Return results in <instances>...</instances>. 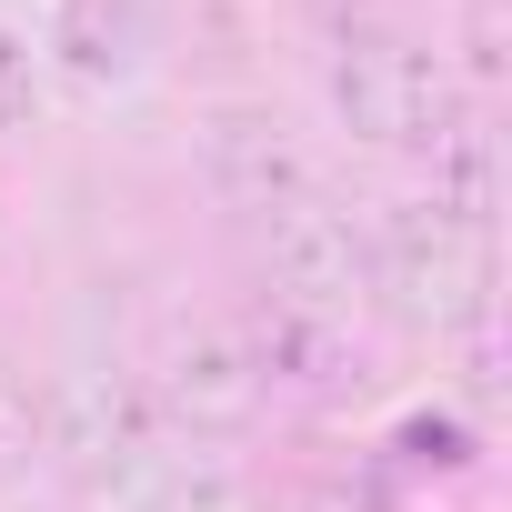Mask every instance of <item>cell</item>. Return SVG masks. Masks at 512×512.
I'll return each mask as SVG.
<instances>
[{
	"mask_svg": "<svg viewBox=\"0 0 512 512\" xmlns=\"http://www.w3.org/2000/svg\"><path fill=\"white\" fill-rule=\"evenodd\" d=\"M372 292L412 332H482L492 322V251H482V231L412 201L372 231Z\"/></svg>",
	"mask_w": 512,
	"mask_h": 512,
	"instance_id": "obj_1",
	"label": "cell"
},
{
	"mask_svg": "<svg viewBox=\"0 0 512 512\" xmlns=\"http://www.w3.org/2000/svg\"><path fill=\"white\" fill-rule=\"evenodd\" d=\"M332 111H342V131L372 141V151H432V141L462 131L452 71H442L422 41H392V31L342 41V61H332Z\"/></svg>",
	"mask_w": 512,
	"mask_h": 512,
	"instance_id": "obj_2",
	"label": "cell"
},
{
	"mask_svg": "<svg viewBox=\"0 0 512 512\" xmlns=\"http://www.w3.org/2000/svg\"><path fill=\"white\" fill-rule=\"evenodd\" d=\"M262 282L292 312H352L372 292V231L332 201H282L262 221Z\"/></svg>",
	"mask_w": 512,
	"mask_h": 512,
	"instance_id": "obj_3",
	"label": "cell"
},
{
	"mask_svg": "<svg viewBox=\"0 0 512 512\" xmlns=\"http://www.w3.org/2000/svg\"><path fill=\"white\" fill-rule=\"evenodd\" d=\"M51 452L81 482H141L151 452H161V402L121 372H81V382L51 392Z\"/></svg>",
	"mask_w": 512,
	"mask_h": 512,
	"instance_id": "obj_4",
	"label": "cell"
},
{
	"mask_svg": "<svg viewBox=\"0 0 512 512\" xmlns=\"http://www.w3.org/2000/svg\"><path fill=\"white\" fill-rule=\"evenodd\" d=\"M151 402L171 422H191V432H251L262 402H272V382H262V362H251L241 322H191V332H171Z\"/></svg>",
	"mask_w": 512,
	"mask_h": 512,
	"instance_id": "obj_5",
	"label": "cell"
},
{
	"mask_svg": "<svg viewBox=\"0 0 512 512\" xmlns=\"http://www.w3.org/2000/svg\"><path fill=\"white\" fill-rule=\"evenodd\" d=\"M201 181L251 211V221H272L282 201H312V151L292 141L282 111H211L201 121Z\"/></svg>",
	"mask_w": 512,
	"mask_h": 512,
	"instance_id": "obj_6",
	"label": "cell"
},
{
	"mask_svg": "<svg viewBox=\"0 0 512 512\" xmlns=\"http://www.w3.org/2000/svg\"><path fill=\"white\" fill-rule=\"evenodd\" d=\"M241 342H251V362H262V382H272V392H312V402H332V392H352V382H362V342H352V322H342V312L262 302V312L241 322Z\"/></svg>",
	"mask_w": 512,
	"mask_h": 512,
	"instance_id": "obj_7",
	"label": "cell"
},
{
	"mask_svg": "<svg viewBox=\"0 0 512 512\" xmlns=\"http://www.w3.org/2000/svg\"><path fill=\"white\" fill-rule=\"evenodd\" d=\"M151 51H161V11H151V0H51V61L81 91L141 81Z\"/></svg>",
	"mask_w": 512,
	"mask_h": 512,
	"instance_id": "obj_8",
	"label": "cell"
},
{
	"mask_svg": "<svg viewBox=\"0 0 512 512\" xmlns=\"http://www.w3.org/2000/svg\"><path fill=\"white\" fill-rule=\"evenodd\" d=\"M422 211H442V221H462V231L492 221V151H482V131L432 141V201H422Z\"/></svg>",
	"mask_w": 512,
	"mask_h": 512,
	"instance_id": "obj_9",
	"label": "cell"
},
{
	"mask_svg": "<svg viewBox=\"0 0 512 512\" xmlns=\"http://www.w3.org/2000/svg\"><path fill=\"white\" fill-rule=\"evenodd\" d=\"M31 462H51V392L21 362H0V482H21Z\"/></svg>",
	"mask_w": 512,
	"mask_h": 512,
	"instance_id": "obj_10",
	"label": "cell"
},
{
	"mask_svg": "<svg viewBox=\"0 0 512 512\" xmlns=\"http://www.w3.org/2000/svg\"><path fill=\"white\" fill-rule=\"evenodd\" d=\"M131 512H251V502H241V482L221 462H181V472H141Z\"/></svg>",
	"mask_w": 512,
	"mask_h": 512,
	"instance_id": "obj_11",
	"label": "cell"
},
{
	"mask_svg": "<svg viewBox=\"0 0 512 512\" xmlns=\"http://www.w3.org/2000/svg\"><path fill=\"white\" fill-rule=\"evenodd\" d=\"M31 111H41L31 51H21V31H11V21H0V141H11V131H31Z\"/></svg>",
	"mask_w": 512,
	"mask_h": 512,
	"instance_id": "obj_12",
	"label": "cell"
},
{
	"mask_svg": "<svg viewBox=\"0 0 512 512\" xmlns=\"http://www.w3.org/2000/svg\"><path fill=\"white\" fill-rule=\"evenodd\" d=\"M402 452H412V462H462V422L412 412V422H402Z\"/></svg>",
	"mask_w": 512,
	"mask_h": 512,
	"instance_id": "obj_13",
	"label": "cell"
},
{
	"mask_svg": "<svg viewBox=\"0 0 512 512\" xmlns=\"http://www.w3.org/2000/svg\"><path fill=\"white\" fill-rule=\"evenodd\" d=\"M282 512H382L372 492H352V482H292L282 492Z\"/></svg>",
	"mask_w": 512,
	"mask_h": 512,
	"instance_id": "obj_14",
	"label": "cell"
}]
</instances>
